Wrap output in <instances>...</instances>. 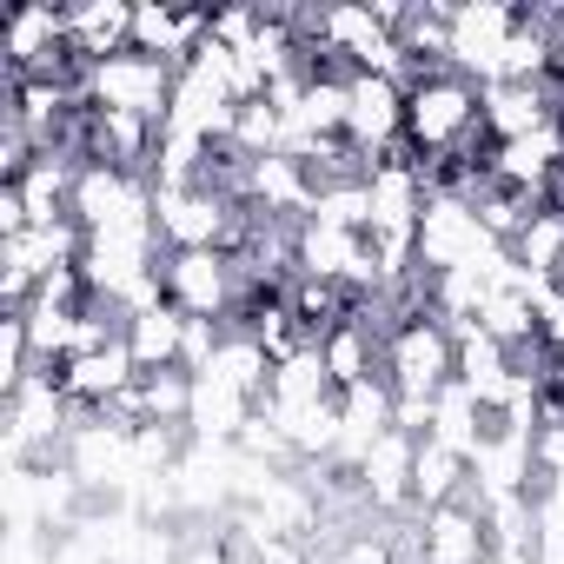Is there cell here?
Masks as SVG:
<instances>
[{"mask_svg":"<svg viewBox=\"0 0 564 564\" xmlns=\"http://www.w3.org/2000/svg\"><path fill=\"white\" fill-rule=\"evenodd\" d=\"M127 346H133L140 372H166V366H180V352H186V313H180L173 300L133 313V319H127Z\"/></svg>","mask_w":564,"mask_h":564,"instance_id":"18","label":"cell"},{"mask_svg":"<svg viewBox=\"0 0 564 564\" xmlns=\"http://www.w3.org/2000/svg\"><path fill=\"white\" fill-rule=\"evenodd\" d=\"M518 14L524 8H511V0H458V8H452V54H445V67L465 74L471 87L505 80V47L518 34Z\"/></svg>","mask_w":564,"mask_h":564,"instance_id":"6","label":"cell"},{"mask_svg":"<svg viewBox=\"0 0 564 564\" xmlns=\"http://www.w3.org/2000/svg\"><path fill=\"white\" fill-rule=\"evenodd\" d=\"M485 557H491V538H485V511L471 498L425 511V524H419V564H485Z\"/></svg>","mask_w":564,"mask_h":564,"instance_id":"14","label":"cell"},{"mask_svg":"<svg viewBox=\"0 0 564 564\" xmlns=\"http://www.w3.org/2000/svg\"><path fill=\"white\" fill-rule=\"evenodd\" d=\"M491 246H505V239H491L478 226V206L471 199H458V193H432L425 199V213H419V272L425 279L432 272H458V265H471Z\"/></svg>","mask_w":564,"mask_h":564,"instance_id":"7","label":"cell"},{"mask_svg":"<svg viewBox=\"0 0 564 564\" xmlns=\"http://www.w3.org/2000/svg\"><path fill=\"white\" fill-rule=\"evenodd\" d=\"M478 333H491L498 346L524 352V346H538V306H531L518 286H498V293H485V306H478Z\"/></svg>","mask_w":564,"mask_h":564,"instance_id":"22","label":"cell"},{"mask_svg":"<svg viewBox=\"0 0 564 564\" xmlns=\"http://www.w3.org/2000/svg\"><path fill=\"white\" fill-rule=\"evenodd\" d=\"M544 392L564 405V352H551V366H544Z\"/></svg>","mask_w":564,"mask_h":564,"instance_id":"27","label":"cell"},{"mask_svg":"<svg viewBox=\"0 0 564 564\" xmlns=\"http://www.w3.org/2000/svg\"><path fill=\"white\" fill-rule=\"evenodd\" d=\"M265 28V8H213V41L226 47H252Z\"/></svg>","mask_w":564,"mask_h":564,"instance_id":"25","label":"cell"},{"mask_svg":"<svg viewBox=\"0 0 564 564\" xmlns=\"http://www.w3.org/2000/svg\"><path fill=\"white\" fill-rule=\"evenodd\" d=\"M61 386H67V399L87 405V412H100V405H113L127 386H140V359H133L127 333H120L113 346H100V352H74V359L61 366Z\"/></svg>","mask_w":564,"mask_h":564,"instance_id":"13","label":"cell"},{"mask_svg":"<svg viewBox=\"0 0 564 564\" xmlns=\"http://www.w3.org/2000/svg\"><path fill=\"white\" fill-rule=\"evenodd\" d=\"M213 34V8H166V0H133V47L160 54L173 67L193 61V47Z\"/></svg>","mask_w":564,"mask_h":564,"instance_id":"12","label":"cell"},{"mask_svg":"<svg viewBox=\"0 0 564 564\" xmlns=\"http://www.w3.org/2000/svg\"><path fill=\"white\" fill-rule=\"evenodd\" d=\"M239 226H246V206L213 180L153 186V232H160L166 252H180V246H232Z\"/></svg>","mask_w":564,"mask_h":564,"instance_id":"2","label":"cell"},{"mask_svg":"<svg viewBox=\"0 0 564 564\" xmlns=\"http://www.w3.org/2000/svg\"><path fill=\"white\" fill-rule=\"evenodd\" d=\"M538 339L551 352H564V279H551V293L538 300Z\"/></svg>","mask_w":564,"mask_h":564,"instance_id":"26","label":"cell"},{"mask_svg":"<svg viewBox=\"0 0 564 564\" xmlns=\"http://www.w3.org/2000/svg\"><path fill=\"white\" fill-rule=\"evenodd\" d=\"M557 80H564V41H557Z\"/></svg>","mask_w":564,"mask_h":564,"instance_id":"28","label":"cell"},{"mask_svg":"<svg viewBox=\"0 0 564 564\" xmlns=\"http://www.w3.org/2000/svg\"><path fill=\"white\" fill-rule=\"evenodd\" d=\"M160 279H166V300L186 313V319H239L246 306V286H239V259L226 246H180L160 259Z\"/></svg>","mask_w":564,"mask_h":564,"instance_id":"3","label":"cell"},{"mask_svg":"<svg viewBox=\"0 0 564 564\" xmlns=\"http://www.w3.org/2000/svg\"><path fill=\"white\" fill-rule=\"evenodd\" d=\"M518 491H538V465H531V438L491 419V432H485V445L471 452V491H465V498H471V505L485 511V505H498V498H518Z\"/></svg>","mask_w":564,"mask_h":564,"instance_id":"10","label":"cell"},{"mask_svg":"<svg viewBox=\"0 0 564 564\" xmlns=\"http://www.w3.org/2000/svg\"><path fill=\"white\" fill-rule=\"evenodd\" d=\"M346 140L366 160H386L405 147V87L386 74H352L346 80Z\"/></svg>","mask_w":564,"mask_h":564,"instance_id":"8","label":"cell"},{"mask_svg":"<svg viewBox=\"0 0 564 564\" xmlns=\"http://www.w3.org/2000/svg\"><path fill=\"white\" fill-rule=\"evenodd\" d=\"M531 465H538V478H564V405L551 392H544V419L531 432Z\"/></svg>","mask_w":564,"mask_h":564,"instance_id":"24","label":"cell"},{"mask_svg":"<svg viewBox=\"0 0 564 564\" xmlns=\"http://www.w3.org/2000/svg\"><path fill=\"white\" fill-rule=\"evenodd\" d=\"M478 113H485L491 147L524 140V133H538L564 113V80L557 74L551 80H491V87H478Z\"/></svg>","mask_w":564,"mask_h":564,"instance_id":"9","label":"cell"},{"mask_svg":"<svg viewBox=\"0 0 564 564\" xmlns=\"http://www.w3.org/2000/svg\"><path fill=\"white\" fill-rule=\"evenodd\" d=\"M452 379H458L485 412H498L505 392H511V379H518V352L471 326V333H458V372H452Z\"/></svg>","mask_w":564,"mask_h":564,"instance_id":"16","label":"cell"},{"mask_svg":"<svg viewBox=\"0 0 564 564\" xmlns=\"http://www.w3.org/2000/svg\"><path fill=\"white\" fill-rule=\"evenodd\" d=\"M232 120H239L232 87H226V80H213V74H199V67L186 61V67L173 74V107H166V127H180V133L206 140V147H226V140H232Z\"/></svg>","mask_w":564,"mask_h":564,"instance_id":"11","label":"cell"},{"mask_svg":"<svg viewBox=\"0 0 564 564\" xmlns=\"http://www.w3.org/2000/svg\"><path fill=\"white\" fill-rule=\"evenodd\" d=\"M458 372V333L432 313H412L392 339H386V386L399 399H438Z\"/></svg>","mask_w":564,"mask_h":564,"instance_id":"4","label":"cell"},{"mask_svg":"<svg viewBox=\"0 0 564 564\" xmlns=\"http://www.w3.org/2000/svg\"><path fill=\"white\" fill-rule=\"evenodd\" d=\"M511 259L531 265L538 279H564V206H557V199L524 219V232L511 239Z\"/></svg>","mask_w":564,"mask_h":564,"instance_id":"21","label":"cell"},{"mask_svg":"<svg viewBox=\"0 0 564 564\" xmlns=\"http://www.w3.org/2000/svg\"><path fill=\"white\" fill-rule=\"evenodd\" d=\"M193 412V372L166 366V372H140V419L147 425H186Z\"/></svg>","mask_w":564,"mask_h":564,"instance_id":"23","label":"cell"},{"mask_svg":"<svg viewBox=\"0 0 564 564\" xmlns=\"http://www.w3.org/2000/svg\"><path fill=\"white\" fill-rule=\"evenodd\" d=\"M74 226L80 232H120V226H153V180L113 160H80L74 173Z\"/></svg>","mask_w":564,"mask_h":564,"instance_id":"5","label":"cell"},{"mask_svg":"<svg viewBox=\"0 0 564 564\" xmlns=\"http://www.w3.org/2000/svg\"><path fill=\"white\" fill-rule=\"evenodd\" d=\"M471 491V458L438 445V438H419V458H412V505L419 511H438V505H458Z\"/></svg>","mask_w":564,"mask_h":564,"instance_id":"17","label":"cell"},{"mask_svg":"<svg viewBox=\"0 0 564 564\" xmlns=\"http://www.w3.org/2000/svg\"><path fill=\"white\" fill-rule=\"evenodd\" d=\"M333 392H339V386H333V372H326L319 339L300 346V352H286V359L272 366V386H265L272 405H313V399H333Z\"/></svg>","mask_w":564,"mask_h":564,"instance_id":"20","label":"cell"},{"mask_svg":"<svg viewBox=\"0 0 564 564\" xmlns=\"http://www.w3.org/2000/svg\"><path fill=\"white\" fill-rule=\"evenodd\" d=\"M67 41H74V61H107V54H127L133 47V0H74L67 8Z\"/></svg>","mask_w":564,"mask_h":564,"instance_id":"15","label":"cell"},{"mask_svg":"<svg viewBox=\"0 0 564 564\" xmlns=\"http://www.w3.org/2000/svg\"><path fill=\"white\" fill-rule=\"evenodd\" d=\"M485 432H491V412H485L458 379H452V386L432 399V432H425V438H438V445H452V452H465V458H471V452L485 445Z\"/></svg>","mask_w":564,"mask_h":564,"instance_id":"19","label":"cell"},{"mask_svg":"<svg viewBox=\"0 0 564 564\" xmlns=\"http://www.w3.org/2000/svg\"><path fill=\"white\" fill-rule=\"evenodd\" d=\"M173 61L160 54H107V61H87L80 67V107H100V113H140L153 127H166V107H173Z\"/></svg>","mask_w":564,"mask_h":564,"instance_id":"1","label":"cell"}]
</instances>
